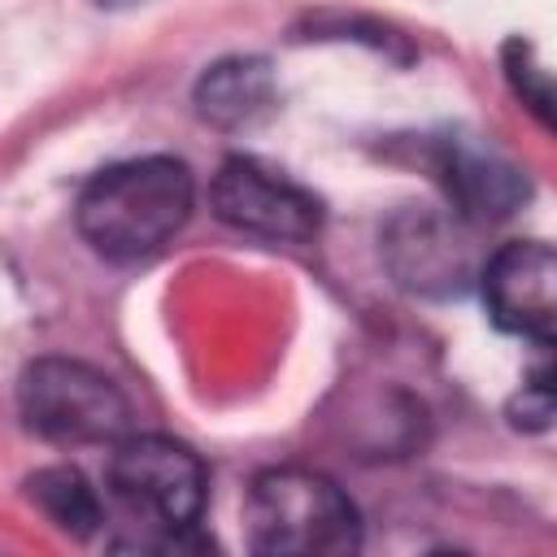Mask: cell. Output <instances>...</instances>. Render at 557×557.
Listing matches in <instances>:
<instances>
[{
  "instance_id": "1",
  "label": "cell",
  "mask_w": 557,
  "mask_h": 557,
  "mask_svg": "<svg viewBox=\"0 0 557 557\" xmlns=\"http://www.w3.org/2000/svg\"><path fill=\"white\" fill-rule=\"evenodd\" d=\"M196 183L178 157H135L100 170L78 191V235L109 261L161 252L191 218Z\"/></svg>"
},
{
  "instance_id": "2",
  "label": "cell",
  "mask_w": 557,
  "mask_h": 557,
  "mask_svg": "<svg viewBox=\"0 0 557 557\" xmlns=\"http://www.w3.org/2000/svg\"><path fill=\"white\" fill-rule=\"evenodd\" d=\"M248 548L265 557H335L361 548V513L352 496L305 466H270L244 496Z\"/></svg>"
},
{
  "instance_id": "3",
  "label": "cell",
  "mask_w": 557,
  "mask_h": 557,
  "mask_svg": "<svg viewBox=\"0 0 557 557\" xmlns=\"http://www.w3.org/2000/svg\"><path fill=\"white\" fill-rule=\"evenodd\" d=\"M113 496L144 518L157 535L139 540L135 548H209L205 540H196V522L205 513V496H209V470L205 461L170 440V435H131L117 440L109 470H104Z\"/></svg>"
},
{
  "instance_id": "4",
  "label": "cell",
  "mask_w": 557,
  "mask_h": 557,
  "mask_svg": "<svg viewBox=\"0 0 557 557\" xmlns=\"http://www.w3.org/2000/svg\"><path fill=\"white\" fill-rule=\"evenodd\" d=\"M26 431L52 444H113L131 422V405L109 374L74 357H39L17 379Z\"/></svg>"
},
{
  "instance_id": "5",
  "label": "cell",
  "mask_w": 557,
  "mask_h": 557,
  "mask_svg": "<svg viewBox=\"0 0 557 557\" xmlns=\"http://www.w3.org/2000/svg\"><path fill=\"white\" fill-rule=\"evenodd\" d=\"M209 205L226 226L274 244H305L322 231V200L257 157H226L209 183Z\"/></svg>"
},
{
  "instance_id": "6",
  "label": "cell",
  "mask_w": 557,
  "mask_h": 557,
  "mask_svg": "<svg viewBox=\"0 0 557 557\" xmlns=\"http://www.w3.org/2000/svg\"><path fill=\"white\" fill-rule=\"evenodd\" d=\"M483 305L509 335L553 344L557 331V257L544 239H509L483 265Z\"/></svg>"
},
{
  "instance_id": "7",
  "label": "cell",
  "mask_w": 557,
  "mask_h": 557,
  "mask_svg": "<svg viewBox=\"0 0 557 557\" xmlns=\"http://www.w3.org/2000/svg\"><path fill=\"white\" fill-rule=\"evenodd\" d=\"M431 165L457 213L470 222H505L531 196L527 170L483 135H466V131L440 135L431 144Z\"/></svg>"
},
{
  "instance_id": "8",
  "label": "cell",
  "mask_w": 557,
  "mask_h": 557,
  "mask_svg": "<svg viewBox=\"0 0 557 557\" xmlns=\"http://www.w3.org/2000/svg\"><path fill=\"white\" fill-rule=\"evenodd\" d=\"M387 265L409 292H457L466 278V257L453 231L426 213L409 209L387 226Z\"/></svg>"
},
{
  "instance_id": "9",
  "label": "cell",
  "mask_w": 557,
  "mask_h": 557,
  "mask_svg": "<svg viewBox=\"0 0 557 557\" xmlns=\"http://www.w3.org/2000/svg\"><path fill=\"white\" fill-rule=\"evenodd\" d=\"M196 113L209 126L235 131L257 122L261 113H270L274 104V70L265 57H226L213 61L200 78H196Z\"/></svg>"
},
{
  "instance_id": "10",
  "label": "cell",
  "mask_w": 557,
  "mask_h": 557,
  "mask_svg": "<svg viewBox=\"0 0 557 557\" xmlns=\"http://www.w3.org/2000/svg\"><path fill=\"white\" fill-rule=\"evenodd\" d=\"M26 500L65 535L74 540H91L104 522L100 496L96 487L74 470V466H44L35 474H26Z\"/></svg>"
},
{
  "instance_id": "11",
  "label": "cell",
  "mask_w": 557,
  "mask_h": 557,
  "mask_svg": "<svg viewBox=\"0 0 557 557\" xmlns=\"http://www.w3.org/2000/svg\"><path fill=\"white\" fill-rule=\"evenodd\" d=\"M500 65H505V78H509L513 96H518L544 126H553V78H548V70L535 61V44L522 39V35L505 39Z\"/></svg>"
},
{
  "instance_id": "12",
  "label": "cell",
  "mask_w": 557,
  "mask_h": 557,
  "mask_svg": "<svg viewBox=\"0 0 557 557\" xmlns=\"http://www.w3.org/2000/svg\"><path fill=\"white\" fill-rule=\"evenodd\" d=\"M513 413V426H527V431H544L548 418H553V387H548V374H540L535 383L522 387V396L509 405Z\"/></svg>"
},
{
  "instance_id": "13",
  "label": "cell",
  "mask_w": 557,
  "mask_h": 557,
  "mask_svg": "<svg viewBox=\"0 0 557 557\" xmlns=\"http://www.w3.org/2000/svg\"><path fill=\"white\" fill-rule=\"evenodd\" d=\"M100 4H109V9H122V4H135V0H100Z\"/></svg>"
}]
</instances>
